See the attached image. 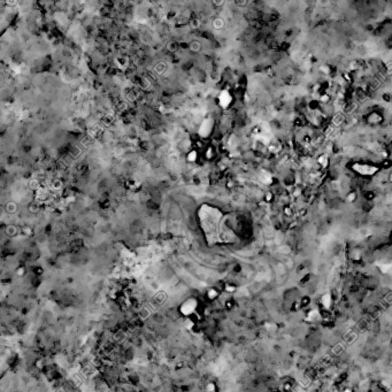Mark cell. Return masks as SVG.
Wrapping results in <instances>:
<instances>
[{"instance_id": "5bb4252c", "label": "cell", "mask_w": 392, "mask_h": 392, "mask_svg": "<svg viewBox=\"0 0 392 392\" xmlns=\"http://www.w3.org/2000/svg\"><path fill=\"white\" fill-rule=\"evenodd\" d=\"M167 48H168V51H170V52H175V51L178 48V43L170 42L169 44H168V46H167Z\"/></svg>"}, {"instance_id": "d4e9b609", "label": "cell", "mask_w": 392, "mask_h": 392, "mask_svg": "<svg viewBox=\"0 0 392 392\" xmlns=\"http://www.w3.org/2000/svg\"><path fill=\"white\" fill-rule=\"evenodd\" d=\"M389 182H391L392 183V170H391V173L389 174Z\"/></svg>"}, {"instance_id": "ba28073f", "label": "cell", "mask_w": 392, "mask_h": 392, "mask_svg": "<svg viewBox=\"0 0 392 392\" xmlns=\"http://www.w3.org/2000/svg\"><path fill=\"white\" fill-rule=\"evenodd\" d=\"M224 27V21H223L221 18H214V21H213V28L216 29V30H220V29H222Z\"/></svg>"}, {"instance_id": "2e32d148", "label": "cell", "mask_w": 392, "mask_h": 392, "mask_svg": "<svg viewBox=\"0 0 392 392\" xmlns=\"http://www.w3.org/2000/svg\"><path fill=\"white\" fill-rule=\"evenodd\" d=\"M384 71L386 75H392V61H389L386 62L384 67Z\"/></svg>"}, {"instance_id": "7a4b0ae2", "label": "cell", "mask_w": 392, "mask_h": 392, "mask_svg": "<svg viewBox=\"0 0 392 392\" xmlns=\"http://www.w3.org/2000/svg\"><path fill=\"white\" fill-rule=\"evenodd\" d=\"M344 122H345V115H344L343 112H338V113H336L335 115L331 117L330 124L336 129V128L342 127L343 124H344Z\"/></svg>"}, {"instance_id": "277c9868", "label": "cell", "mask_w": 392, "mask_h": 392, "mask_svg": "<svg viewBox=\"0 0 392 392\" xmlns=\"http://www.w3.org/2000/svg\"><path fill=\"white\" fill-rule=\"evenodd\" d=\"M382 120H383V116H382L379 113H377V112H373V113H370L369 114V116H368V119H367L368 123H371V124H377V123H379Z\"/></svg>"}, {"instance_id": "9a60e30c", "label": "cell", "mask_w": 392, "mask_h": 392, "mask_svg": "<svg viewBox=\"0 0 392 392\" xmlns=\"http://www.w3.org/2000/svg\"><path fill=\"white\" fill-rule=\"evenodd\" d=\"M154 70L156 71V74H159V75H161L163 73V71L166 70V66H165V64H156V67L154 68Z\"/></svg>"}, {"instance_id": "603a6c76", "label": "cell", "mask_w": 392, "mask_h": 392, "mask_svg": "<svg viewBox=\"0 0 392 392\" xmlns=\"http://www.w3.org/2000/svg\"><path fill=\"white\" fill-rule=\"evenodd\" d=\"M213 4L216 5V6H222L224 4V1H213Z\"/></svg>"}, {"instance_id": "e0dca14e", "label": "cell", "mask_w": 392, "mask_h": 392, "mask_svg": "<svg viewBox=\"0 0 392 392\" xmlns=\"http://www.w3.org/2000/svg\"><path fill=\"white\" fill-rule=\"evenodd\" d=\"M187 160H189L190 162H194V161L197 160V152H196V151H192V152L189 153V155H187Z\"/></svg>"}, {"instance_id": "3957f363", "label": "cell", "mask_w": 392, "mask_h": 392, "mask_svg": "<svg viewBox=\"0 0 392 392\" xmlns=\"http://www.w3.org/2000/svg\"><path fill=\"white\" fill-rule=\"evenodd\" d=\"M316 163L320 168H327L329 165V154L328 153H322L316 158Z\"/></svg>"}, {"instance_id": "9c48e42d", "label": "cell", "mask_w": 392, "mask_h": 392, "mask_svg": "<svg viewBox=\"0 0 392 392\" xmlns=\"http://www.w3.org/2000/svg\"><path fill=\"white\" fill-rule=\"evenodd\" d=\"M283 214L288 217H292L294 215V211H293L292 207H290V205H285L283 207Z\"/></svg>"}, {"instance_id": "44dd1931", "label": "cell", "mask_w": 392, "mask_h": 392, "mask_svg": "<svg viewBox=\"0 0 392 392\" xmlns=\"http://www.w3.org/2000/svg\"><path fill=\"white\" fill-rule=\"evenodd\" d=\"M307 212H308V209L305 208V207H304V208L299 209V213H298V215H299V216H306L308 214Z\"/></svg>"}, {"instance_id": "7402d4cb", "label": "cell", "mask_w": 392, "mask_h": 392, "mask_svg": "<svg viewBox=\"0 0 392 392\" xmlns=\"http://www.w3.org/2000/svg\"><path fill=\"white\" fill-rule=\"evenodd\" d=\"M190 24H191V27H192V28H198L199 27V24H200V23H199L198 21H197V20H196V18H193V20H191V22H190Z\"/></svg>"}, {"instance_id": "cb8c5ba5", "label": "cell", "mask_w": 392, "mask_h": 392, "mask_svg": "<svg viewBox=\"0 0 392 392\" xmlns=\"http://www.w3.org/2000/svg\"><path fill=\"white\" fill-rule=\"evenodd\" d=\"M236 5H238V6H245V5H247V1H239V3H236Z\"/></svg>"}, {"instance_id": "30bf717a", "label": "cell", "mask_w": 392, "mask_h": 392, "mask_svg": "<svg viewBox=\"0 0 392 392\" xmlns=\"http://www.w3.org/2000/svg\"><path fill=\"white\" fill-rule=\"evenodd\" d=\"M190 50L192 52H199V51L201 50V44L197 40H193V42L190 44Z\"/></svg>"}, {"instance_id": "8fae6325", "label": "cell", "mask_w": 392, "mask_h": 392, "mask_svg": "<svg viewBox=\"0 0 392 392\" xmlns=\"http://www.w3.org/2000/svg\"><path fill=\"white\" fill-rule=\"evenodd\" d=\"M357 193H355V192H350V193H347V196H346V198H345V200H346L347 202H354L355 201V200H357Z\"/></svg>"}, {"instance_id": "ac0fdd59", "label": "cell", "mask_w": 392, "mask_h": 392, "mask_svg": "<svg viewBox=\"0 0 392 392\" xmlns=\"http://www.w3.org/2000/svg\"><path fill=\"white\" fill-rule=\"evenodd\" d=\"M272 198H274V194H272V192L269 191V192H266L265 193V201L266 202H272Z\"/></svg>"}, {"instance_id": "4fadbf2b", "label": "cell", "mask_w": 392, "mask_h": 392, "mask_svg": "<svg viewBox=\"0 0 392 392\" xmlns=\"http://www.w3.org/2000/svg\"><path fill=\"white\" fill-rule=\"evenodd\" d=\"M29 187L31 190H38L39 189V181L37 180H31L29 182Z\"/></svg>"}, {"instance_id": "52a82bcc", "label": "cell", "mask_w": 392, "mask_h": 392, "mask_svg": "<svg viewBox=\"0 0 392 392\" xmlns=\"http://www.w3.org/2000/svg\"><path fill=\"white\" fill-rule=\"evenodd\" d=\"M331 100V95L329 94L328 92H323L321 93V95L318 97V103L321 104H329Z\"/></svg>"}, {"instance_id": "d6986e66", "label": "cell", "mask_w": 392, "mask_h": 392, "mask_svg": "<svg viewBox=\"0 0 392 392\" xmlns=\"http://www.w3.org/2000/svg\"><path fill=\"white\" fill-rule=\"evenodd\" d=\"M29 211L31 213H37L38 212V205H37V204H31V205L29 206Z\"/></svg>"}, {"instance_id": "7c38bea8", "label": "cell", "mask_w": 392, "mask_h": 392, "mask_svg": "<svg viewBox=\"0 0 392 392\" xmlns=\"http://www.w3.org/2000/svg\"><path fill=\"white\" fill-rule=\"evenodd\" d=\"M16 232H18V230H16V228H15L14 226H8L7 228H6V233H7L8 236H15Z\"/></svg>"}, {"instance_id": "5b68a950", "label": "cell", "mask_w": 392, "mask_h": 392, "mask_svg": "<svg viewBox=\"0 0 392 392\" xmlns=\"http://www.w3.org/2000/svg\"><path fill=\"white\" fill-rule=\"evenodd\" d=\"M282 150V144L278 140H272L269 144V151L272 153H278Z\"/></svg>"}, {"instance_id": "8992f818", "label": "cell", "mask_w": 392, "mask_h": 392, "mask_svg": "<svg viewBox=\"0 0 392 392\" xmlns=\"http://www.w3.org/2000/svg\"><path fill=\"white\" fill-rule=\"evenodd\" d=\"M5 209H6V212L9 213V214H14L16 211H18V205L15 204L14 201H8L5 206Z\"/></svg>"}, {"instance_id": "ffe728a7", "label": "cell", "mask_w": 392, "mask_h": 392, "mask_svg": "<svg viewBox=\"0 0 392 392\" xmlns=\"http://www.w3.org/2000/svg\"><path fill=\"white\" fill-rule=\"evenodd\" d=\"M52 186H53L54 189H55V190H59V189H61V187H62V184H61L60 181H54V182H53V185H52Z\"/></svg>"}, {"instance_id": "6da1fadb", "label": "cell", "mask_w": 392, "mask_h": 392, "mask_svg": "<svg viewBox=\"0 0 392 392\" xmlns=\"http://www.w3.org/2000/svg\"><path fill=\"white\" fill-rule=\"evenodd\" d=\"M359 108V103L357 101H349V103H345L344 104V107H343V113L344 115H352L357 112V109Z\"/></svg>"}]
</instances>
